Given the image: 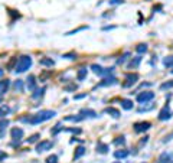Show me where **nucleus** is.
<instances>
[{"mask_svg": "<svg viewBox=\"0 0 173 163\" xmlns=\"http://www.w3.org/2000/svg\"><path fill=\"white\" fill-rule=\"evenodd\" d=\"M55 116H56V113L52 111V110H42L38 114L32 116L31 119H25V121H29L31 124H41L43 121H48V120L54 119Z\"/></svg>", "mask_w": 173, "mask_h": 163, "instance_id": "nucleus-1", "label": "nucleus"}, {"mask_svg": "<svg viewBox=\"0 0 173 163\" xmlns=\"http://www.w3.org/2000/svg\"><path fill=\"white\" fill-rule=\"evenodd\" d=\"M31 66H32V58H31L29 55H22L20 58L17 59V62H16L15 71H16V72H25V71H28Z\"/></svg>", "mask_w": 173, "mask_h": 163, "instance_id": "nucleus-2", "label": "nucleus"}, {"mask_svg": "<svg viewBox=\"0 0 173 163\" xmlns=\"http://www.w3.org/2000/svg\"><path fill=\"white\" fill-rule=\"evenodd\" d=\"M91 69H92V71L100 76L108 75V74H111V72H113V68H102V66L97 65V64H92V65H91Z\"/></svg>", "mask_w": 173, "mask_h": 163, "instance_id": "nucleus-3", "label": "nucleus"}, {"mask_svg": "<svg viewBox=\"0 0 173 163\" xmlns=\"http://www.w3.org/2000/svg\"><path fill=\"white\" fill-rule=\"evenodd\" d=\"M153 98H154V92H151V91H144V92H139L137 94V101L141 103V104H144L147 101H151Z\"/></svg>", "mask_w": 173, "mask_h": 163, "instance_id": "nucleus-4", "label": "nucleus"}, {"mask_svg": "<svg viewBox=\"0 0 173 163\" xmlns=\"http://www.w3.org/2000/svg\"><path fill=\"white\" fill-rule=\"evenodd\" d=\"M133 127H134V131H136V133H143V131L149 130L151 127V124L149 121H140V123H136Z\"/></svg>", "mask_w": 173, "mask_h": 163, "instance_id": "nucleus-5", "label": "nucleus"}, {"mask_svg": "<svg viewBox=\"0 0 173 163\" xmlns=\"http://www.w3.org/2000/svg\"><path fill=\"white\" fill-rule=\"evenodd\" d=\"M52 141L49 140H42L41 143H38V146H36V152H46V150H51L52 149Z\"/></svg>", "mask_w": 173, "mask_h": 163, "instance_id": "nucleus-6", "label": "nucleus"}, {"mask_svg": "<svg viewBox=\"0 0 173 163\" xmlns=\"http://www.w3.org/2000/svg\"><path fill=\"white\" fill-rule=\"evenodd\" d=\"M137 79H139V75H137V74H129V75L126 76V82H123V87L129 88V87H131V85H134Z\"/></svg>", "mask_w": 173, "mask_h": 163, "instance_id": "nucleus-7", "label": "nucleus"}, {"mask_svg": "<svg viewBox=\"0 0 173 163\" xmlns=\"http://www.w3.org/2000/svg\"><path fill=\"white\" fill-rule=\"evenodd\" d=\"M170 117H172V111H170V108H169L167 106H164V107L160 110V113H159V120L164 121V120H169Z\"/></svg>", "mask_w": 173, "mask_h": 163, "instance_id": "nucleus-8", "label": "nucleus"}, {"mask_svg": "<svg viewBox=\"0 0 173 163\" xmlns=\"http://www.w3.org/2000/svg\"><path fill=\"white\" fill-rule=\"evenodd\" d=\"M10 136L13 140H20V139H23V130L20 127H13L10 130Z\"/></svg>", "mask_w": 173, "mask_h": 163, "instance_id": "nucleus-9", "label": "nucleus"}, {"mask_svg": "<svg viewBox=\"0 0 173 163\" xmlns=\"http://www.w3.org/2000/svg\"><path fill=\"white\" fill-rule=\"evenodd\" d=\"M9 85H10V81H9V79H3V81H0V97L4 95V94L7 92Z\"/></svg>", "mask_w": 173, "mask_h": 163, "instance_id": "nucleus-10", "label": "nucleus"}, {"mask_svg": "<svg viewBox=\"0 0 173 163\" xmlns=\"http://www.w3.org/2000/svg\"><path fill=\"white\" fill-rule=\"evenodd\" d=\"M170 162H172V154L167 152L162 153L159 156V159H157V163H170Z\"/></svg>", "mask_w": 173, "mask_h": 163, "instance_id": "nucleus-11", "label": "nucleus"}, {"mask_svg": "<svg viewBox=\"0 0 173 163\" xmlns=\"http://www.w3.org/2000/svg\"><path fill=\"white\" fill-rule=\"evenodd\" d=\"M26 81H28V82H26V85H28V90H29V91L36 90V78H35V75H29Z\"/></svg>", "mask_w": 173, "mask_h": 163, "instance_id": "nucleus-12", "label": "nucleus"}, {"mask_svg": "<svg viewBox=\"0 0 173 163\" xmlns=\"http://www.w3.org/2000/svg\"><path fill=\"white\" fill-rule=\"evenodd\" d=\"M114 84H117V78L116 76H108L105 79H102V82H100L101 87L102 85H114Z\"/></svg>", "mask_w": 173, "mask_h": 163, "instance_id": "nucleus-13", "label": "nucleus"}, {"mask_svg": "<svg viewBox=\"0 0 173 163\" xmlns=\"http://www.w3.org/2000/svg\"><path fill=\"white\" fill-rule=\"evenodd\" d=\"M85 154V147L84 146H79V147H76L75 149V153H74V159H79L81 156H84Z\"/></svg>", "mask_w": 173, "mask_h": 163, "instance_id": "nucleus-14", "label": "nucleus"}, {"mask_svg": "<svg viewBox=\"0 0 173 163\" xmlns=\"http://www.w3.org/2000/svg\"><path fill=\"white\" fill-rule=\"evenodd\" d=\"M86 76V68H79L78 72H76V79L78 81H84Z\"/></svg>", "mask_w": 173, "mask_h": 163, "instance_id": "nucleus-15", "label": "nucleus"}, {"mask_svg": "<svg viewBox=\"0 0 173 163\" xmlns=\"http://www.w3.org/2000/svg\"><path fill=\"white\" fill-rule=\"evenodd\" d=\"M105 113L110 114V116H113L114 119H118L120 117V111L117 108H114V107H108V108L105 110Z\"/></svg>", "mask_w": 173, "mask_h": 163, "instance_id": "nucleus-16", "label": "nucleus"}, {"mask_svg": "<svg viewBox=\"0 0 173 163\" xmlns=\"http://www.w3.org/2000/svg\"><path fill=\"white\" fill-rule=\"evenodd\" d=\"M79 114H81L82 117H97V113H95L94 110H82Z\"/></svg>", "mask_w": 173, "mask_h": 163, "instance_id": "nucleus-17", "label": "nucleus"}, {"mask_svg": "<svg viewBox=\"0 0 173 163\" xmlns=\"http://www.w3.org/2000/svg\"><path fill=\"white\" fill-rule=\"evenodd\" d=\"M121 107L124 110H131L133 108V101H131V100H127V98H126V100H121Z\"/></svg>", "mask_w": 173, "mask_h": 163, "instance_id": "nucleus-18", "label": "nucleus"}, {"mask_svg": "<svg viewBox=\"0 0 173 163\" xmlns=\"http://www.w3.org/2000/svg\"><path fill=\"white\" fill-rule=\"evenodd\" d=\"M114 156L117 157V159H124V157H127L129 156V150H117V152L114 153Z\"/></svg>", "mask_w": 173, "mask_h": 163, "instance_id": "nucleus-19", "label": "nucleus"}, {"mask_svg": "<svg viewBox=\"0 0 173 163\" xmlns=\"http://www.w3.org/2000/svg\"><path fill=\"white\" fill-rule=\"evenodd\" d=\"M55 62L52 58H43V59H41V65L43 66H52Z\"/></svg>", "mask_w": 173, "mask_h": 163, "instance_id": "nucleus-20", "label": "nucleus"}, {"mask_svg": "<svg viewBox=\"0 0 173 163\" xmlns=\"http://www.w3.org/2000/svg\"><path fill=\"white\" fill-rule=\"evenodd\" d=\"M140 62H141V58L140 56H137V58H134V59H131V61H130L129 68H137Z\"/></svg>", "mask_w": 173, "mask_h": 163, "instance_id": "nucleus-21", "label": "nucleus"}, {"mask_svg": "<svg viewBox=\"0 0 173 163\" xmlns=\"http://www.w3.org/2000/svg\"><path fill=\"white\" fill-rule=\"evenodd\" d=\"M13 88H15L17 92H22V91H23V81H22V79L15 81V85H13Z\"/></svg>", "mask_w": 173, "mask_h": 163, "instance_id": "nucleus-22", "label": "nucleus"}, {"mask_svg": "<svg viewBox=\"0 0 173 163\" xmlns=\"http://www.w3.org/2000/svg\"><path fill=\"white\" fill-rule=\"evenodd\" d=\"M136 51L139 52V54H146L147 52V45L146 44H139L136 46Z\"/></svg>", "mask_w": 173, "mask_h": 163, "instance_id": "nucleus-23", "label": "nucleus"}, {"mask_svg": "<svg viewBox=\"0 0 173 163\" xmlns=\"http://www.w3.org/2000/svg\"><path fill=\"white\" fill-rule=\"evenodd\" d=\"M9 113H10V108H9L7 106H1V107H0V119H1V117H6Z\"/></svg>", "mask_w": 173, "mask_h": 163, "instance_id": "nucleus-24", "label": "nucleus"}, {"mask_svg": "<svg viewBox=\"0 0 173 163\" xmlns=\"http://www.w3.org/2000/svg\"><path fill=\"white\" fill-rule=\"evenodd\" d=\"M97 152L100 153H107L108 152V146L104 143H98L97 144Z\"/></svg>", "mask_w": 173, "mask_h": 163, "instance_id": "nucleus-25", "label": "nucleus"}, {"mask_svg": "<svg viewBox=\"0 0 173 163\" xmlns=\"http://www.w3.org/2000/svg\"><path fill=\"white\" fill-rule=\"evenodd\" d=\"M43 92H45V88H41V90H35V92L32 94V98H35V100L41 98L43 95Z\"/></svg>", "mask_w": 173, "mask_h": 163, "instance_id": "nucleus-26", "label": "nucleus"}, {"mask_svg": "<svg viewBox=\"0 0 173 163\" xmlns=\"http://www.w3.org/2000/svg\"><path fill=\"white\" fill-rule=\"evenodd\" d=\"M163 65L166 66V68L172 66L173 65V56H166V58L163 59Z\"/></svg>", "mask_w": 173, "mask_h": 163, "instance_id": "nucleus-27", "label": "nucleus"}, {"mask_svg": "<svg viewBox=\"0 0 173 163\" xmlns=\"http://www.w3.org/2000/svg\"><path fill=\"white\" fill-rule=\"evenodd\" d=\"M172 87H173V79L172 81H167V82H163L162 85H160L162 90H169V88H172Z\"/></svg>", "mask_w": 173, "mask_h": 163, "instance_id": "nucleus-28", "label": "nucleus"}, {"mask_svg": "<svg viewBox=\"0 0 173 163\" xmlns=\"http://www.w3.org/2000/svg\"><path fill=\"white\" fill-rule=\"evenodd\" d=\"M39 137H41V134H39V133H36V134H32V136L28 139V143H35V141L38 140Z\"/></svg>", "mask_w": 173, "mask_h": 163, "instance_id": "nucleus-29", "label": "nucleus"}, {"mask_svg": "<svg viewBox=\"0 0 173 163\" xmlns=\"http://www.w3.org/2000/svg\"><path fill=\"white\" fill-rule=\"evenodd\" d=\"M46 163H58V156L56 154H52L46 159Z\"/></svg>", "mask_w": 173, "mask_h": 163, "instance_id": "nucleus-30", "label": "nucleus"}, {"mask_svg": "<svg viewBox=\"0 0 173 163\" xmlns=\"http://www.w3.org/2000/svg\"><path fill=\"white\" fill-rule=\"evenodd\" d=\"M126 143V140H124V137L121 136V137H117L116 140H114V144H124Z\"/></svg>", "mask_w": 173, "mask_h": 163, "instance_id": "nucleus-31", "label": "nucleus"}, {"mask_svg": "<svg viewBox=\"0 0 173 163\" xmlns=\"http://www.w3.org/2000/svg\"><path fill=\"white\" fill-rule=\"evenodd\" d=\"M62 130V127H61V124H56V126H55V129L54 130H52V134H58V133H59V131Z\"/></svg>", "mask_w": 173, "mask_h": 163, "instance_id": "nucleus-32", "label": "nucleus"}, {"mask_svg": "<svg viewBox=\"0 0 173 163\" xmlns=\"http://www.w3.org/2000/svg\"><path fill=\"white\" fill-rule=\"evenodd\" d=\"M6 126H9V121H7V120H1V121H0V129L3 130Z\"/></svg>", "mask_w": 173, "mask_h": 163, "instance_id": "nucleus-33", "label": "nucleus"}, {"mask_svg": "<svg viewBox=\"0 0 173 163\" xmlns=\"http://www.w3.org/2000/svg\"><path fill=\"white\" fill-rule=\"evenodd\" d=\"M124 0H110V4H120V3H123Z\"/></svg>", "mask_w": 173, "mask_h": 163, "instance_id": "nucleus-34", "label": "nucleus"}, {"mask_svg": "<svg viewBox=\"0 0 173 163\" xmlns=\"http://www.w3.org/2000/svg\"><path fill=\"white\" fill-rule=\"evenodd\" d=\"M6 157H7V154L3 152V150H0V162H1L3 159H6Z\"/></svg>", "mask_w": 173, "mask_h": 163, "instance_id": "nucleus-35", "label": "nucleus"}, {"mask_svg": "<svg viewBox=\"0 0 173 163\" xmlns=\"http://www.w3.org/2000/svg\"><path fill=\"white\" fill-rule=\"evenodd\" d=\"M127 56H129V54H124V56H123V58H120V59H118V64H123V62L126 61V58H127Z\"/></svg>", "mask_w": 173, "mask_h": 163, "instance_id": "nucleus-36", "label": "nucleus"}, {"mask_svg": "<svg viewBox=\"0 0 173 163\" xmlns=\"http://www.w3.org/2000/svg\"><path fill=\"white\" fill-rule=\"evenodd\" d=\"M76 88V85H74V84H72V85H68V87H65V90H66V91H71V90H75Z\"/></svg>", "mask_w": 173, "mask_h": 163, "instance_id": "nucleus-37", "label": "nucleus"}, {"mask_svg": "<svg viewBox=\"0 0 173 163\" xmlns=\"http://www.w3.org/2000/svg\"><path fill=\"white\" fill-rule=\"evenodd\" d=\"M84 97H86V94H79V95H75V100H79V98H84Z\"/></svg>", "mask_w": 173, "mask_h": 163, "instance_id": "nucleus-38", "label": "nucleus"}, {"mask_svg": "<svg viewBox=\"0 0 173 163\" xmlns=\"http://www.w3.org/2000/svg\"><path fill=\"white\" fill-rule=\"evenodd\" d=\"M0 76H3V69H0Z\"/></svg>", "mask_w": 173, "mask_h": 163, "instance_id": "nucleus-39", "label": "nucleus"}, {"mask_svg": "<svg viewBox=\"0 0 173 163\" xmlns=\"http://www.w3.org/2000/svg\"><path fill=\"white\" fill-rule=\"evenodd\" d=\"M116 163H121V162H116Z\"/></svg>", "mask_w": 173, "mask_h": 163, "instance_id": "nucleus-40", "label": "nucleus"}, {"mask_svg": "<svg viewBox=\"0 0 173 163\" xmlns=\"http://www.w3.org/2000/svg\"><path fill=\"white\" fill-rule=\"evenodd\" d=\"M172 74H173V69H172Z\"/></svg>", "mask_w": 173, "mask_h": 163, "instance_id": "nucleus-41", "label": "nucleus"}]
</instances>
